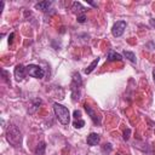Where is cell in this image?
Here are the masks:
<instances>
[{"instance_id": "1", "label": "cell", "mask_w": 155, "mask_h": 155, "mask_svg": "<svg viewBox=\"0 0 155 155\" xmlns=\"http://www.w3.org/2000/svg\"><path fill=\"white\" fill-rule=\"evenodd\" d=\"M53 110H54V114H56L58 121L62 125H68L69 124V121H70V113H69L67 107H64L62 104H58V103H54L53 104Z\"/></svg>"}, {"instance_id": "2", "label": "cell", "mask_w": 155, "mask_h": 155, "mask_svg": "<svg viewBox=\"0 0 155 155\" xmlns=\"http://www.w3.org/2000/svg\"><path fill=\"white\" fill-rule=\"evenodd\" d=\"M6 139H7V142H8L11 145L18 147V145L21 144V142H22L21 131H19L15 125L10 126V127L7 128V131H6Z\"/></svg>"}, {"instance_id": "3", "label": "cell", "mask_w": 155, "mask_h": 155, "mask_svg": "<svg viewBox=\"0 0 155 155\" xmlns=\"http://www.w3.org/2000/svg\"><path fill=\"white\" fill-rule=\"evenodd\" d=\"M81 76L79 73H74L73 74V80H71V85H70V88H71V96H73V101H78L80 97V87H81Z\"/></svg>"}, {"instance_id": "4", "label": "cell", "mask_w": 155, "mask_h": 155, "mask_svg": "<svg viewBox=\"0 0 155 155\" xmlns=\"http://www.w3.org/2000/svg\"><path fill=\"white\" fill-rule=\"evenodd\" d=\"M27 73L33 76V78H36V79H41L44 75H45V71L42 68H40L39 65H35V64H29L27 68Z\"/></svg>"}, {"instance_id": "5", "label": "cell", "mask_w": 155, "mask_h": 155, "mask_svg": "<svg viewBox=\"0 0 155 155\" xmlns=\"http://www.w3.org/2000/svg\"><path fill=\"white\" fill-rule=\"evenodd\" d=\"M125 29H126V22H125V21H117V22L113 25L111 33H113L114 36L119 38V36H121V35L124 34Z\"/></svg>"}, {"instance_id": "6", "label": "cell", "mask_w": 155, "mask_h": 155, "mask_svg": "<svg viewBox=\"0 0 155 155\" xmlns=\"http://www.w3.org/2000/svg\"><path fill=\"white\" fill-rule=\"evenodd\" d=\"M25 71H27V69L22 64L16 65V68H15V78H16V80L17 81H22L24 79V76H25Z\"/></svg>"}, {"instance_id": "7", "label": "cell", "mask_w": 155, "mask_h": 155, "mask_svg": "<svg viewBox=\"0 0 155 155\" xmlns=\"http://www.w3.org/2000/svg\"><path fill=\"white\" fill-rule=\"evenodd\" d=\"M85 110L87 111V114L90 115V117L92 119V121L94 122V124H99L101 122V120H99V117H98V115H97V113L88 105V104H85Z\"/></svg>"}, {"instance_id": "8", "label": "cell", "mask_w": 155, "mask_h": 155, "mask_svg": "<svg viewBox=\"0 0 155 155\" xmlns=\"http://www.w3.org/2000/svg\"><path fill=\"white\" fill-rule=\"evenodd\" d=\"M99 140H101V137H99V134H97V133H90V134L87 136V139H86L87 144L91 145V147L97 145V144L99 143Z\"/></svg>"}, {"instance_id": "9", "label": "cell", "mask_w": 155, "mask_h": 155, "mask_svg": "<svg viewBox=\"0 0 155 155\" xmlns=\"http://www.w3.org/2000/svg\"><path fill=\"white\" fill-rule=\"evenodd\" d=\"M51 4H52L51 1H40V2L35 4V8L41 10V11H47V10L50 8Z\"/></svg>"}, {"instance_id": "10", "label": "cell", "mask_w": 155, "mask_h": 155, "mask_svg": "<svg viewBox=\"0 0 155 155\" xmlns=\"http://www.w3.org/2000/svg\"><path fill=\"white\" fill-rule=\"evenodd\" d=\"M108 61H110V62H113V61H121L122 59V57H121V54H119V53H116L115 51H109V53H108Z\"/></svg>"}, {"instance_id": "11", "label": "cell", "mask_w": 155, "mask_h": 155, "mask_svg": "<svg viewBox=\"0 0 155 155\" xmlns=\"http://www.w3.org/2000/svg\"><path fill=\"white\" fill-rule=\"evenodd\" d=\"M71 10H73L74 12H78V13H81V15H84V12H85V7H82V5H81L80 2H78V1H75V2H73V6H71Z\"/></svg>"}, {"instance_id": "12", "label": "cell", "mask_w": 155, "mask_h": 155, "mask_svg": "<svg viewBox=\"0 0 155 155\" xmlns=\"http://www.w3.org/2000/svg\"><path fill=\"white\" fill-rule=\"evenodd\" d=\"M45 149H46V144L44 142H40L35 148V155H44Z\"/></svg>"}, {"instance_id": "13", "label": "cell", "mask_w": 155, "mask_h": 155, "mask_svg": "<svg viewBox=\"0 0 155 155\" xmlns=\"http://www.w3.org/2000/svg\"><path fill=\"white\" fill-rule=\"evenodd\" d=\"M98 62H99V58H96V59H94V61H93V62H92V63H91V64L85 69V74H90V73H92V71H93V69H94V67L97 65V63H98Z\"/></svg>"}, {"instance_id": "14", "label": "cell", "mask_w": 155, "mask_h": 155, "mask_svg": "<svg viewBox=\"0 0 155 155\" xmlns=\"http://www.w3.org/2000/svg\"><path fill=\"white\" fill-rule=\"evenodd\" d=\"M124 56H125L130 62L136 63V56H134L133 52H131V51H124Z\"/></svg>"}, {"instance_id": "15", "label": "cell", "mask_w": 155, "mask_h": 155, "mask_svg": "<svg viewBox=\"0 0 155 155\" xmlns=\"http://www.w3.org/2000/svg\"><path fill=\"white\" fill-rule=\"evenodd\" d=\"M84 125H85V121H84V120H81V119H78V120H75V121H74V126H75L76 128H81Z\"/></svg>"}, {"instance_id": "16", "label": "cell", "mask_w": 155, "mask_h": 155, "mask_svg": "<svg viewBox=\"0 0 155 155\" xmlns=\"http://www.w3.org/2000/svg\"><path fill=\"white\" fill-rule=\"evenodd\" d=\"M85 21H86L85 13H84V15H78V22H79V23H85Z\"/></svg>"}, {"instance_id": "17", "label": "cell", "mask_w": 155, "mask_h": 155, "mask_svg": "<svg viewBox=\"0 0 155 155\" xmlns=\"http://www.w3.org/2000/svg\"><path fill=\"white\" fill-rule=\"evenodd\" d=\"M130 133H131V130H130V128H127V130L124 131V139H125V140H128V138H130Z\"/></svg>"}, {"instance_id": "18", "label": "cell", "mask_w": 155, "mask_h": 155, "mask_svg": "<svg viewBox=\"0 0 155 155\" xmlns=\"http://www.w3.org/2000/svg\"><path fill=\"white\" fill-rule=\"evenodd\" d=\"M74 117H75V120L81 119V113H80V110H74Z\"/></svg>"}, {"instance_id": "19", "label": "cell", "mask_w": 155, "mask_h": 155, "mask_svg": "<svg viewBox=\"0 0 155 155\" xmlns=\"http://www.w3.org/2000/svg\"><path fill=\"white\" fill-rule=\"evenodd\" d=\"M111 150V145L108 143V144H104V147H103V151H107V153H109Z\"/></svg>"}, {"instance_id": "20", "label": "cell", "mask_w": 155, "mask_h": 155, "mask_svg": "<svg viewBox=\"0 0 155 155\" xmlns=\"http://www.w3.org/2000/svg\"><path fill=\"white\" fill-rule=\"evenodd\" d=\"M13 36H15V34H13V33H11V35H10V38H8V42H12Z\"/></svg>"}, {"instance_id": "21", "label": "cell", "mask_w": 155, "mask_h": 155, "mask_svg": "<svg viewBox=\"0 0 155 155\" xmlns=\"http://www.w3.org/2000/svg\"><path fill=\"white\" fill-rule=\"evenodd\" d=\"M150 24L155 28V18H151V19H150Z\"/></svg>"}, {"instance_id": "22", "label": "cell", "mask_w": 155, "mask_h": 155, "mask_svg": "<svg viewBox=\"0 0 155 155\" xmlns=\"http://www.w3.org/2000/svg\"><path fill=\"white\" fill-rule=\"evenodd\" d=\"M153 79H154V82H155V69L153 70Z\"/></svg>"}, {"instance_id": "23", "label": "cell", "mask_w": 155, "mask_h": 155, "mask_svg": "<svg viewBox=\"0 0 155 155\" xmlns=\"http://www.w3.org/2000/svg\"><path fill=\"white\" fill-rule=\"evenodd\" d=\"M116 155H121V154H120V153H117V154H116Z\"/></svg>"}]
</instances>
